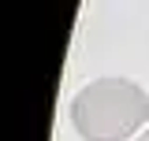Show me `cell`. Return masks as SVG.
I'll return each instance as SVG.
<instances>
[{
  "mask_svg": "<svg viewBox=\"0 0 149 141\" xmlns=\"http://www.w3.org/2000/svg\"><path fill=\"white\" fill-rule=\"evenodd\" d=\"M149 119V97L130 78H93L71 100V123L86 141H127Z\"/></svg>",
  "mask_w": 149,
  "mask_h": 141,
  "instance_id": "6da1fadb",
  "label": "cell"
},
{
  "mask_svg": "<svg viewBox=\"0 0 149 141\" xmlns=\"http://www.w3.org/2000/svg\"><path fill=\"white\" fill-rule=\"evenodd\" d=\"M134 141H149V130H146V134H138V138H134Z\"/></svg>",
  "mask_w": 149,
  "mask_h": 141,
  "instance_id": "7a4b0ae2",
  "label": "cell"
}]
</instances>
